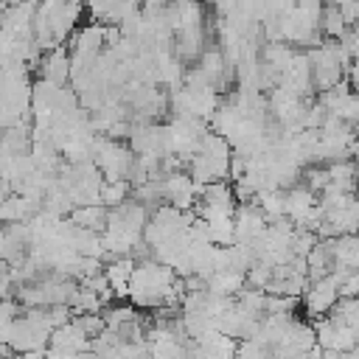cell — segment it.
Segmentation results:
<instances>
[{"label":"cell","instance_id":"cell-4","mask_svg":"<svg viewBox=\"0 0 359 359\" xmlns=\"http://www.w3.org/2000/svg\"><path fill=\"white\" fill-rule=\"evenodd\" d=\"M230 163H233L230 143L216 132H205L199 149L188 157L185 165H188V174L194 177L196 185H208V182L230 180Z\"/></svg>","mask_w":359,"mask_h":359},{"label":"cell","instance_id":"cell-11","mask_svg":"<svg viewBox=\"0 0 359 359\" xmlns=\"http://www.w3.org/2000/svg\"><path fill=\"white\" fill-rule=\"evenodd\" d=\"M320 359H351V356L342 351H320Z\"/></svg>","mask_w":359,"mask_h":359},{"label":"cell","instance_id":"cell-7","mask_svg":"<svg viewBox=\"0 0 359 359\" xmlns=\"http://www.w3.org/2000/svg\"><path fill=\"white\" fill-rule=\"evenodd\" d=\"M39 79H48L53 84H67L70 81V53L65 45L42 50L39 56Z\"/></svg>","mask_w":359,"mask_h":359},{"label":"cell","instance_id":"cell-2","mask_svg":"<svg viewBox=\"0 0 359 359\" xmlns=\"http://www.w3.org/2000/svg\"><path fill=\"white\" fill-rule=\"evenodd\" d=\"M84 0H36L34 14V39L39 50L65 45L81 22Z\"/></svg>","mask_w":359,"mask_h":359},{"label":"cell","instance_id":"cell-3","mask_svg":"<svg viewBox=\"0 0 359 359\" xmlns=\"http://www.w3.org/2000/svg\"><path fill=\"white\" fill-rule=\"evenodd\" d=\"M149 222V208L140 205L137 199H126L118 208H109L107 224H104V250L107 255H132L135 247L143 241V230Z\"/></svg>","mask_w":359,"mask_h":359},{"label":"cell","instance_id":"cell-8","mask_svg":"<svg viewBox=\"0 0 359 359\" xmlns=\"http://www.w3.org/2000/svg\"><path fill=\"white\" fill-rule=\"evenodd\" d=\"M132 269H135V258L132 255H115L104 266V278H107V283H109V289H112L115 297H126Z\"/></svg>","mask_w":359,"mask_h":359},{"label":"cell","instance_id":"cell-1","mask_svg":"<svg viewBox=\"0 0 359 359\" xmlns=\"http://www.w3.org/2000/svg\"><path fill=\"white\" fill-rule=\"evenodd\" d=\"M182 294H185V280L171 266H165L154 258L135 261V269L129 278V292H126L132 306L146 309V311L180 309Z\"/></svg>","mask_w":359,"mask_h":359},{"label":"cell","instance_id":"cell-10","mask_svg":"<svg viewBox=\"0 0 359 359\" xmlns=\"http://www.w3.org/2000/svg\"><path fill=\"white\" fill-rule=\"evenodd\" d=\"M126 199H132V185L126 180H104L101 182V194H98V202L107 205V208H118L123 205Z\"/></svg>","mask_w":359,"mask_h":359},{"label":"cell","instance_id":"cell-5","mask_svg":"<svg viewBox=\"0 0 359 359\" xmlns=\"http://www.w3.org/2000/svg\"><path fill=\"white\" fill-rule=\"evenodd\" d=\"M90 160L95 163V168L101 171L104 180H126L129 182V174L135 165V154H132L129 143H123L118 137H107V135L98 137L95 135Z\"/></svg>","mask_w":359,"mask_h":359},{"label":"cell","instance_id":"cell-6","mask_svg":"<svg viewBox=\"0 0 359 359\" xmlns=\"http://www.w3.org/2000/svg\"><path fill=\"white\" fill-rule=\"evenodd\" d=\"M339 280H342V269L328 272L323 278H314L311 286H306L303 292V309L309 311V317H325L337 300H339Z\"/></svg>","mask_w":359,"mask_h":359},{"label":"cell","instance_id":"cell-9","mask_svg":"<svg viewBox=\"0 0 359 359\" xmlns=\"http://www.w3.org/2000/svg\"><path fill=\"white\" fill-rule=\"evenodd\" d=\"M107 213L109 208L101 205V202H87V205H76L70 210V222L84 227V230H95V233H104V224H107Z\"/></svg>","mask_w":359,"mask_h":359}]
</instances>
